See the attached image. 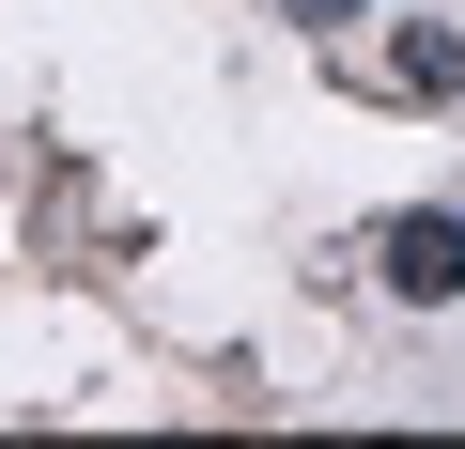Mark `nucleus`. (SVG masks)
I'll list each match as a JSON object with an SVG mask.
<instances>
[{
    "instance_id": "f257e3e1",
    "label": "nucleus",
    "mask_w": 465,
    "mask_h": 449,
    "mask_svg": "<svg viewBox=\"0 0 465 449\" xmlns=\"http://www.w3.org/2000/svg\"><path fill=\"white\" fill-rule=\"evenodd\" d=\"M372 279H388L403 310H450V295H465V217H450V201L388 217V233H372Z\"/></svg>"
},
{
    "instance_id": "f03ea898",
    "label": "nucleus",
    "mask_w": 465,
    "mask_h": 449,
    "mask_svg": "<svg viewBox=\"0 0 465 449\" xmlns=\"http://www.w3.org/2000/svg\"><path fill=\"white\" fill-rule=\"evenodd\" d=\"M388 78L450 109V93H465V32H434V16H403V32H388Z\"/></svg>"
},
{
    "instance_id": "7ed1b4c3",
    "label": "nucleus",
    "mask_w": 465,
    "mask_h": 449,
    "mask_svg": "<svg viewBox=\"0 0 465 449\" xmlns=\"http://www.w3.org/2000/svg\"><path fill=\"white\" fill-rule=\"evenodd\" d=\"M280 16H295V32H341V16H372V0H280Z\"/></svg>"
}]
</instances>
